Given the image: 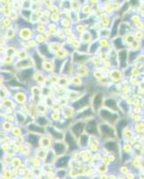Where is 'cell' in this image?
<instances>
[{
  "instance_id": "1",
  "label": "cell",
  "mask_w": 144,
  "mask_h": 179,
  "mask_svg": "<svg viewBox=\"0 0 144 179\" xmlns=\"http://www.w3.org/2000/svg\"><path fill=\"white\" fill-rule=\"evenodd\" d=\"M98 116L102 122L108 123L112 125H115V124L120 120V115L118 114V111H113L104 107L98 112Z\"/></svg>"
},
{
  "instance_id": "2",
  "label": "cell",
  "mask_w": 144,
  "mask_h": 179,
  "mask_svg": "<svg viewBox=\"0 0 144 179\" xmlns=\"http://www.w3.org/2000/svg\"><path fill=\"white\" fill-rule=\"evenodd\" d=\"M98 136L103 140H115L116 137L115 127L108 123L101 122L98 124Z\"/></svg>"
},
{
  "instance_id": "3",
  "label": "cell",
  "mask_w": 144,
  "mask_h": 179,
  "mask_svg": "<svg viewBox=\"0 0 144 179\" xmlns=\"http://www.w3.org/2000/svg\"><path fill=\"white\" fill-rule=\"evenodd\" d=\"M91 104V95L90 93H86L82 95L79 99L73 101L71 107L74 109L75 112H79L88 107H90Z\"/></svg>"
},
{
  "instance_id": "4",
  "label": "cell",
  "mask_w": 144,
  "mask_h": 179,
  "mask_svg": "<svg viewBox=\"0 0 144 179\" xmlns=\"http://www.w3.org/2000/svg\"><path fill=\"white\" fill-rule=\"evenodd\" d=\"M104 100H105V94L102 91H97L91 97L90 107L93 108V110L97 114L103 108V106H104Z\"/></svg>"
},
{
  "instance_id": "5",
  "label": "cell",
  "mask_w": 144,
  "mask_h": 179,
  "mask_svg": "<svg viewBox=\"0 0 144 179\" xmlns=\"http://www.w3.org/2000/svg\"><path fill=\"white\" fill-rule=\"evenodd\" d=\"M98 121L96 117L90 118L86 121L85 124V133L89 135L98 136Z\"/></svg>"
},
{
  "instance_id": "6",
  "label": "cell",
  "mask_w": 144,
  "mask_h": 179,
  "mask_svg": "<svg viewBox=\"0 0 144 179\" xmlns=\"http://www.w3.org/2000/svg\"><path fill=\"white\" fill-rule=\"evenodd\" d=\"M85 124H86V121H84V120H76L74 123H73L71 124L69 130L78 139L85 132Z\"/></svg>"
},
{
  "instance_id": "7",
  "label": "cell",
  "mask_w": 144,
  "mask_h": 179,
  "mask_svg": "<svg viewBox=\"0 0 144 179\" xmlns=\"http://www.w3.org/2000/svg\"><path fill=\"white\" fill-rule=\"evenodd\" d=\"M128 54H129V50L126 49L117 51V63H118L119 68L122 70H125L127 66H129Z\"/></svg>"
},
{
  "instance_id": "8",
  "label": "cell",
  "mask_w": 144,
  "mask_h": 179,
  "mask_svg": "<svg viewBox=\"0 0 144 179\" xmlns=\"http://www.w3.org/2000/svg\"><path fill=\"white\" fill-rule=\"evenodd\" d=\"M46 132L55 141H63L65 139V133L57 126L49 124L46 127Z\"/></svg>"
},
{
  "instance_id": "9",
  "label": "cell",
  "mask_w": 144,
  "mask_h": 179,
  "mask_svg": "<svg viewBox=\"0 0 144 179\" xmlns=\"http://www.w3.org/2000/svg\"><path fill=\"white\" fill-rule=\"evenodd\" d=\"M65 142L66 143L68 149H77L79 147L78 142H77V138L70 132V130H67L66 132H65Z\"/></svg>"
},
{
  "instance_id": "10",
  "label": "cell",
  "mask_w": 144,
  "mask_h": 179,
  "mask_svg": "<svg viewBox=\"0 0 144 179\" xmlns=\"http://www.w3.org/2000/svg\"><path fill=\"white\" fill-rule=\"evenodd\" d=\"M89 59V54L87 53H82L75 50L73 53H72V63L76 64V65H82L83 63L87 62Z\"/></svg>"
},
{
  "instance_id": "11",
  "label": "cell",
  "mask_w": 144,
  "mask_h": 179,
  "mask_svg": "<svg viewBox=\"0 0 144 179\" xmlns=\"http://www.w3.org/2000/svg\"><path fill=\"white\" fill-rule=\"evenodd\" d=\"M52 148H53L54 152L56 153V155H59V156L64 155L65 152L66 151V150L68 149L66 143L63 142L62 141H56L52 144Z\"/></svg>"
},
{
  "instance_id": "12",
  "label": "cell",
  "mask_w": 144,
  "mask_h": 179,
  "mask_svg": "<svg viewBox=\"0 0 144 179\" xmlns=\"http://www.w3.org/2000/svg\"><path fill=\"white\" fill-rule=\"evenodd\" d=\"M104 108L113 110V111H118L119 110V105L118 102L115 100V99L114 98H105L104 100Z\"/></svg>"
},
{
  "instance_id": "13",
  "label": "cell",
  "mask_w": 144,
  "mask_h": 179,
  "mask_svg": "<svg viewBox=\"0 0 144 179\" xmlns=\"http://www.w3.org/2000/svg\"><path fill=\"white\" fill-rule=\"evenodd\" d=\"M111 45L112 47L114 48V49H115L116 51H119L121 49H125L124 48V42H123V40L122 37L120 36H117L114 39H111Z\"/></svg>"
},
{
  "instance_id": "14",
  "label": "cell",
  "mask_w": 144,
  "mask_h": 179,
  "mask_svg": "<svg viewBox=\"0 0 144 179\" xmlns=\"http://www.w3.org/2000/svg\"><path fill=\"white\" fill-rule=\"evenodd\" d=\"M90 136L88 133H83L78 139H77V142H78V145L79 147L81 148H86L89 144V141H90Z\"/></svg>"
},
{
  "instance_id": "15",
  "label": "cell",
  "mask_w": 144,
  "mask_h": 179,
  "mask_svg": "<svg viewBox=\"0 0 144 179\" xmlns=\"http://www.w3.org/2000/svg\"><path fill=\"white\" fill-rule=\"evenodd\" d=\"M28 128H29V130H30L32 133H33L43 134V133L46 132V128H45V127H42V126H40V125H39L37 123H36V124H34V123L30 124L29 126H28Z\"/></svg>"
},
{
  "instance_id": "16",
  "label": "cell",
  "mask_w": 144,
  "mask_h": 179,
  "mask_svg": "<svg viewBox=\"0 0 144 179\" xmlns=\"http://www.w3.org/2000/svg\"><path fill=\"white\" fill-rule=\"evenodd\" d=\"M105 148L111 152H115L118 150V144L114 140H108L105 143Z\"/></svg>"
},
{
  "instance_id": "17",
  "label": "cell",
  "mask_w": 144,
  "mask_h": 179,
  "mask_svg": "<svg viewBox=\"0 0 144 179\" xmlns=\"http://www.w3.org/2000/svg\"><path fill=\"white\" fill-rule=\"evenodd\" d=\"M69 159H70V157L69 156H65V155H62L58 159H57V163H56V166L57 167V168H61V167H64V166H65L67 164H68V162H69Z\"/></svg>"
},
{
  "instance_id": "18",
  "label": "cell",
  "mask_w": 144,
  "mask_h": 179,
  "mask_svg": "<svg viewBox=\"0 0 144 179\" xmlns=\"http://www.w3.org/2000/svg\"><path fill=\"white\" fill-rule=\"evenodd\" d=\"M33 60H32V59H26V60H21V61H19L16 65H15V66L18 68V69H25V68H29L31 66H32L33 65Z\"/></svg>"
},
{
  "instance_id": "19",
  "label": "cell",
  "mask_w": 144,
  "mask_h": 179,
  "mask_svg": "<svg viewBox=\"0 0 144 179\" xmlns=\"http://www.w3.org/2000/svg\"><path fill=\"white\" fill-rule=\"evenodd\" d=\"M36 123H37L39 125H40V126H42V127H45V128H46L48 125H49V120H48L46 116H44L43 115L39 116L36 117Z\"/></svg>"
},
{
  "instance_id": "20",
  "label": "cell",
  "mask_w": 144,
  "mask_h": 179,
  "mask_svg": "<svg viewBox=\"0 0 144 179\" xmlns=\"http://www.w3.org/2000/svg\"><path fill=\"white\" fill-rule=\"evenodd\" d=\"M32 75H33V70H32V68H26V69H24L21 72V77H22V79L24 81L29 80Z\"/></svg>"
},
{
  "instance_id": "21",
  "label": "cell",
  "mask_w": 144,
  "mask_h": 179,
  "mask_svg": "<svg viewBox=\"0 0 144 179\" xmlns=\"http://www.w3.org/2000/svg\"><path fill=\"white\" fill-rule=\"evenodd\" d=\"M40 138L39 135H37V133H30L28 136V141L29 142H31L32 144H36L40 141Z\"/></svg>"
},
{
  "instance_id": "22",
  "label": "cell",
  "mask_w": 144,
  "mask_h": 179,
  "mask_svg": "<svg viewBox=\"0 0 144 179\" xmlns=\"http://www.w3.org/2000/svg\"><path fill=\"white\" fill-rule=\"evenodd\" d=\"M42 67H43V69L45 68L46 70H48V71H53L54 70V68H55V66H53V64L49 61V60H46V61H44L43 60V63H42Z\"/></svg>"
},
{
  "instance_id": "23",
  "label": "cell",
  "mask_w": 144,
  "mask_h": 179,
  "mask_svg": "<svg viewBox=\"0 0 144 179\" xmlns=\"http://www.w3.org/2000/svg\"><path fill=\"white\" fill-rule=\"evenodd\" d=\"M51 137H49V138H47V137H42V138H40V142H42L41 144H42V148H47V147H48L50 144H51Z\"/></svg>"
},
{
  "instance_id": "24",
  "label": "cell",
  "mask_w": 144,
  "mask_h": 179,
  "mask_svg": "<svg viewBox=\"0 0 144 179\" xmlns=\"http://www.w3.org/2000/svg\"><path fill=\"white\" fill-rule=\"evenodd\" d=\"M73 83V84H74V85H81L82 84V80H81V78H80V76H73V79H72V83Z\"/></svg>"
},
{
  "instance_id": "25",
  "label": "cell",
  "mask_w": 144,
  "mask_h": 179,
  "mask_svg": "<svg viewBox=\"0 0 144 179\" xmlns=\"http://www.w3.org/2000/svg\"><path fill=\"white\" fill-rule=\"evenodd\" d=\"M15 99H16V100L18 101V102H24L25 101V99H26V98H25V95L24 94H23L22 92H20V93H17L16 94V96H15Z\"/></svg>"
},
{
  "instance_id": "26",
  "label": "cell",
  "mask_w": 144,
  "mask_h": 179,
  "mask_svg": "<svg viewBox=\"0 0 144 179\" xmlns=\"http://www.w3.org/2000/svg\"><path fill=\"white\" fill-rule=\"evenodd\" d=\"M4 127L7 130V129H10L11 128V124H9V123H5L4 124Z\"/></svg>"
},
{
  "instance_id": "27",
  "label": "cell",
  "mask_w": 144,
  "mask_h": 179,
  "mask_svg": "<svg viewBox=\"0 0 144 179\" xmlns=\"http://www.w3.org/2000/svg\"><path fill=\"white\" fill-rule=\"evenodd\" d=\"M102 1H104V2H105V1H107V0H102Z\"/></svg>"
}]
</instances>
